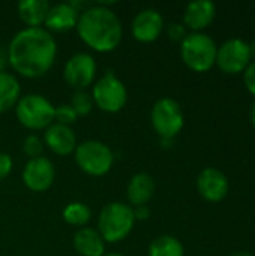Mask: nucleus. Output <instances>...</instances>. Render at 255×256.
Listing matches in <instances>:
<instances>
[{
	"instance_id": "1",
	"label": "nucleus",
	"mask_w": 255,
	"mask_h": 256,
	"mask_svg": "<svg viewBox=\"0 0 255 256\" xmlns=\"http://www.w3.org/2000/svg\"><path fill=\"white\" fill-rule=\"evenodd\" d=\"M8 64L21 76L35 80L47 75L57 57V42L44 27H24L11 39Z\"/></svg>"
},
{
	"instance_id": "2",
	"label": "nucleus",
	"mask_w": 255,
	"mask_h": 256,
	"mask_svg": "<svg viewBox=\"0 0 255 256\" xmlns=\"http://www.w3.org/2000/svg\"><path fill=\"white\" fill-rule=\"evenodd\" d=\"M80 39L96 52L114 51L123 38L122 22L107 3H96L80 12L77 22Z\"/></svg>"
},
{
	"instance_id": "3",
	"label": "nucleus",
	"mask_w": 255,
	"mask_h": 256,
	"mask_svg": "<svg viewBox=\"0 0 255 256\" xmlns=\"http://www.w3.org/2000/svg\"><path fill=\"white\" fill-rule=\"evenodd\" d=\"M135 218L129 204L110 202L98 218V232L105 243H119L125 240L134 230Z\"/></svg>"
},
{
	"instance_id": "4",
	"label": "nucleus",
	"mask_w": 255,
	"mask_h": 256,
	"mask_svg": "<svg viewBox=\"0 0 255 256\" xmlns=\"http://www.w3.org/2000/svg\"><path fill=\"white\" fill-rule=\"evenodd\" d=\"M218 46L215 40L201 32L188 33L180 42V56L183 63L194 72H207L215 66Z\"/></svg>"
},
{
	"instance_id": "5",
	"label": "nucleus",
	"mask_w": 255,
	"mask_h": 256,
	"mask_svg": "<svg viewBox=\"0 0 255 256\" xmlns=\"http://www.w3.org/2000/svg\"><path fill=\"white\" fill-rule=\"evenodd\" d=\"M77 166L92 177H102L108 174L114 164L113 150L98 140H87L77 146L74 152Z\"/></svg>"
},
{
	"instance_id": "6",
	"label": "nucleus",
	"mask_w": 255,
	"mask_h": 256,
	"mask_svg": "<svg viewBox=\"0 0 255 256\" xmlns=\"http://www.w3.org/2000/svg\"><path fill=\"white\" fill-rule=\"evenodd\" d=\"M54 105L42 94L21 96L15 105L18 122L29 130H45L54 123Z\"/></svg>"
},
{
	"instance_id": "7",
	"label": "nucleus",
	"mask_w": 255,
	"mask_h": 256,
	"mask_svg": "<svg viewBox=\"0 0 255 256\" xmlns=\"http://www.w3.org/2000/svg\"><path fill=\"white\" fill-rule=\"evenodd\" d=\"M92 99L101 111L116 114L125 108L128 102V90L123 81L113 70H108L93 82Z\"/></svg>"
},
{
	"instance_id": "8",
	"label": "nucleus",
	"mask_w": 255,
	"mask_h": 256,
	"mask_svg": "<svg viewBox=\"0 0 255 256\" xmlns=\"http://www.w3.org/2000/svg\"><path fill=\"white\" fill-rule=\"evenodd\" d=\"M150 122L159 138L174 140L185 126L183 110L177 100L171 98H161L152 106Z\"/></svg>"
},
{
	"instance_id": "9",
	"label": "nucleus",
	"mask_w": 255,
	"mask_h": 256,
	"mask_svg": "<svg viewBox=\"0 0 255 256\" xmlns=\"http://www.w3.org/2000/svg\"><path fill=\"white\" fill-rule=\"evenodd\" d=\"M252 62L249 52V44L243 39L234 38L225 40L216 51V62L215 64L228 75L243 74L248 64Z\"/></svg>"
},
{
	"instance_id": "10",
	"label": "nucleus",
	"mask_w": 255,
	"mask_h": 256,
	"mask_svg": "<svg viewBox=\"0 0 255 256\" xmlns=\"http://www.w3.org/2000/svg\"><path fill=\"white\" fill-rule=\"evenodd\" d=\"M96 70L98 64L93 56L89 52H77L68 58L63 69V78L66 84L72 88H77V92L86 90L95 82Z\"/></svg>"
},
{
	"instance_id": "11",
	"label": "nucleus",
	"mask_w": 255,
	"mask_h": 256,
	"mask_svg": "<svg viewBox=\"0 0 255 256\" xmlns=\"http://www.w3.org/2000/svg\"><path fill=\"white\" fill-rule=\"evenodd\" d=\"M23 183L32 192H45L48 190L56 178V170L53 162L48 158L39 156L29 159L23 168Z\"/></svg>"
},
{
	"instance_id": "12",
	"label": "nucleus",
	"mask_w": 255,
	"mask_h": 256,
	"mask_svg": "<svg viewBox=\"0 0 255 256\" xmlns=\"http://www.w3.org/2000/svg\"><path fill=\"white\" fill-rule=\"evenodd\" d=\"M164 30V16L159 10L146 8L140 10L131 24V32L135 40L141 44L155 42Z\"/></svg>"
},
{
	"instance_id": "13",
	"label": "nucleus",
	"mask_w": 255,
	"mask_h": 256,
	"mask_svg": "<svg viewBox=\"0 0 255 256\" xmlns=\"http://www.w3.org/2000/svg\"><path fill=\"white\" fill-rule=\"evenodd\" d=\"M197 190L209 202H221L230 190L227 176L218 168H204L197 177Z\"/></svg>"
},
{
	"instance_id": "14",
	"label": "nucleus",
	"mask_w": 255,
	"mask_h": 256,
	"mask_svg": "<svg viewBox=\"0 0 255 256\" xmlns=\"http://www.w3.org/2000/svg\"><path fill=\"white\" fill-rule=\"evenodd\" d=\"M80 12L74 8L71 2L57 3L50 6V10L47 14L44 28L47 32L53 33H65L77 27Z\"/></svg>"
},
{
	"instance_id": "15",
	"label": "nucleus",
	"mask_w": 255,
	"mask_h": 256,
	"mask_svg": "<svg viewBox=\"0 0 255 256\" xmlns=\"http://www.w3.org/2000/svg\"><path fill=\"white\" fill-rule=\"evenodd\" d=\"M44 146L57 156H69L75 152L78 142L74 130L69 126L53 123L44 130Z\"/></svg>"
},
{
	"instance_id": "16",
	"label": "nucleus",
	"mask_w": 255,
	"mask_h": 256,
	"mask_svg": "<svg viewBox=\"0 0 255 256\" xmlns=\"http://www.w3.org/2000/svg\"><path fill=\"white\" fill-rule=\"evenodd\" d=\"M216 15V6L210 0L191 2L183 14V26L192 32H201L209 27Z\"/></svg>"
},
{
	"instance_id": "17",
	"label": "nucleus",
	"mask_w": 255,
	"mask_h": 256,
	"mask_svg": "<svg viewBox=\"0 0 255 256\" xmlns=\"http://www.w3.org/2000/svg\"><path fill=\"white\" fill-rule=\"evenodd\" d=\"M156 190L155 180L150 174L147 172H137L131 177L126 189V196L129 201V206L140 207V206H147V202L153 198Z\"/></svg>"
},
{
	"instance_id": "18",
	"label": "nucleus",
	"mask_w": 255,
	"mask_h": 256,
	"mask_svg": "<svg viewBox=\"0 0 255 256\" xmlns=\"http://www.w3.org/2000/svg\"><path fill=\"white\" fill-rule=\"evenodd\" d=\"M75 252L80 256H104L105 242L93 228H80L72 238Z\"/></svg>"
},
{
	"instance_id": "19",
	"label": "nucleus",
	"mask_w": 255,
	"mask_h": 256,
	"mask_svg": "<svg viewBox=\"0 0 255 256\" xmlns=\"http://www.w3.org/2000/svg\"><path fill=\"white\" fill-rule=\"evenodd\" d=\"M50 6L47 0H23L18 3V16L26 27H44Z\"/></svg>"
},
{
	"instance_id": "20",
	"label": "nucleus",
	"mask_w": 255,
	"mask_h": 256,
	"mask_svg": "<svg viewBox=\"0 0 255 256\" xmlns=\"http://www.w3.org/2000/svg\"><path fill=\"white\" fill-rule=\"evenodd\" d=\"M21 98V86L9 72H0V114L12 110Z\"/></svg>"
},
{
	"instance_id": "21",
	"label": "nucleus",
	"mask_w": 255,
	"mask_h": 256,
	"mask_svg": "<svg viewBox=\"0 0 255 256\" xmlns=\"http://www.w3.org/2000/svg\"><path fill=\"white\" fill-rule=\"evenodd\" d=\"M149 256H185V248L173 236H159L150 243Z\"/></svg>"
},
{
	"instance_id": "22",
	"label": "nucleus",
	"mask_w": 255,
	"mask_h": 256,
	"mask_svg": "<svg viewBox=\"0 0 255 256\" xmlns=\"http://www.w3.org/2000/svg\"><path fill=\"white\" fill-rule=\"evenodd\" d=\"M62 218L63 220L71 225V226H84L90 218H92V212L90 208L83 204V202H69L63 212H62Z\"/></svg>"
},
{
	"instance_id": "23",
	"label": "nucleus",
	"mask_w": 255,
	"mask_h": 256,
	"mask_svg": "<svg viewBox=\"0 0 255 256\" xmlns=\"http://www.w3.org/2000/svg\"><path fill=\"white\" fill-rule=\"evenodd\" d=\"M69 105L72 106V110L75 111L78 117H86L90 114L95 104H93L92 94H89L86 90H78L72 94Z\"/></svg>"
},
{
	"instance_id": "24",
	"label": "nucleus",
	"mask_w": 255,
	"mask_h": 256,
	"mask_svg": "<svg viewBox=\"0 0 255 256\" xmlns=\"http://www.w3.org/2000/svg\"><path fill=\"white\" fill-rule=\"evenodd\" d=\"M23 152L26 153V156H29V159H35L42 156L44 152V141L41 136L30 134L24 138L23 141Z\"/></svg>"
},
{
	"instance_id": "25",
	"label": "nucleus",
	"mask_w": 255,
	"mask_h": 256,
	"mask_svg": "<svg viewBox=\"0 0 255 256\" xmlns=\"http://www.w3.org/2000/svg\"><path fill=\"white\" fill-rule=\"evenodd\" d=\"M77 120H78V116L75 114V111L72 110L69 104H63L54 108V123L71 128V124H74Z\"/></svg>"
},
{
	"instance_id": "26",
	"label": "nucleus",
	"mask_w": 255,
	"mask_h": 256,
	"mask_svg": "<svg viewBox=\"0 0 255 256\" xmlns=\"http://www.w3.org/2000/svg\"><path fill=\"white\" fill-rule=\"evenodd\" d=\"M167 34L171 40L174 42H182L186 38V27L182 22H171L167 27Z\"/></svg>"
},
{
	"instance_id": "27",
	"label": "nucleus",
	"mask_w": 255,
	"mask_h": 256,
	"mask_svg": "<svg viewBox=\"0 0 255 256\" xmlns=\"http://www.w3.org/2000/svg\"><path fill=\"white\" fill-rule=\"evenodd\" d=\"M243 81H245V86L248 88V92L251 94L255 96V62L252 60L248 68L243 70Z\"/></svg>"
},
{
	"instance_id": "28",
	"label": "nucleus",
	"mask_w": 255,
	"mask_h": 256,
	"mask_svg": "<svg viewBox=\"0 0 255 256\" xmlns=\"http://www.w3.org/2000/svg\"><path fill=\"white\" fill-rule=\"evenodd\" d=\"M12 166H14V160H12V158H11L8 153L0 152V182H2V180H5V178L11 174Z\"/></svg>"
},
{
	"instance_id": "29",
	"label": "nucleus",
	"mask_w": 255,
	"mask_h": 256,
	"mask_svg": "<svg viewBox=\"0 0 255 256\" xmlns=\"http://www.w3.org/2000/svg\"><path fill=\"white\" fill-rule=\"evenodd\" d=\"M134 218L135 220H146L150 218V208L147 206H140V207H134Z\"/></svg>"
},
{
	"instance_id": "30",
	"label": "nucleus",
	"mask_w": 255,
	"mask_h": 256,
	"mask_svg": "<svg viewBox=\"0 0 255 256\" xmlns=\"http://www.w3.org/2000/svg\"><path fill=\"white\" fill-rule=\"evenodd\" d=\"M6 64H8V56H6V50H2V48H0V72H3V70H5Z\"/></svg>"
},
{
	"instance_id": "31",
	"label": "nucleus",
	"mask_w": 255,
	"mask_h": 256,
	"mask_svg": "<svg viewBox=\"0 0 255 256\" xmlns=\"http://www.w3.org/2000/svg\"><path fill=\"white\" fill-rule=\"evenodd\" d=\"M173 141H174V140H168V138H161L162 147H165V148L171 147V146H173Z\"/></svg>"
},
{
	"instance_id": "32",
	"label": "nucleus",
	"mask_w": 255,
	"mask_h": 256,
	"mask_svg": "<svg viewBox=\"0 0 255 256\" xmlns=\"http://www.w3.org/2000/svg\"><path fill=\"white\" fill-rule=\"evenodd\" d=\"M249 118H251V124L254 126L255 129V102L252 104V108H251V112H249Z\"/></svg>"
},
{
	"instance_id": "33",
	"label": "nucleus",
	"mask_w": 255,
	"mask_h": 256,
	"mask_svg": "<svg viewBox=\"0 0 255 256\" xmlns=\"http://www.w3.org/2000/svg\"><path fill=\"white\" fill-rule=\"evenodd\" d=\"M249 52H251V58H254L255 62V39L249 44Z\"/></svg>"
},
{
	"instance_id": "34",
	"label": "nucleus",
	"mask_w": 255,
	"mask_h": 256,
	"mask_svg": "<svg viewBox=\"0 0 255 256\" xmlns=\"http://www.w3.org/2000/svg\"><path fill=\"white\" fill-rule=\"evenodd\" d=\"M230 256H252L251 254H248V252H236V254H233V255Z\"/></svg>"
},
{
	"instance_id": "35",
	"label": "nucleus",
	"mask_w": 255,
	"mask_h": 256,
	"mask_svg": "<svg viewBox=\"0 0 255 256\" xmlns=\"http://www.w3.org/2000/svg\"><path fill=\"white\" fill-rule=\"evenodd\" d=\"M104 256H123V255H120V254H114V252H111V254H105Z\"/></svg>"
}]
</instances>
